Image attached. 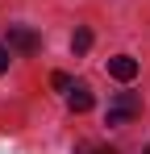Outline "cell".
I'll list each match as a JSON object with an SVG mask.
<instances>
[{
	"label": "cell",
	"mask_w": 150,
	"mask_h": 154,
	"mask_svg": "<svg viewBox=\"0 0 150 154\" xmlns=\"http://www.w3.org/2000/svg\"><path fill=\"white\" fill-rule=\"evenodd\" d=\"M138 112H142V100H138L133 92H121L117 100L108 104V125H129Z\"/></svg>",
	"instance_id": "obj_1"
},
{
	"label": "cell",
	"mask_w": 150,
	"mask_h": 154,
	"mask_svg": "<svg viewBox=\"0 0 150 154\" xmlns=\"http://www.w3.org/2000/svg\"><path fill=\"white\" fill-rule=\"evenodd\" d=\"M38 46H42V38H38L33 29H25V25L8 29V50H17V54H38Z\"/></svg>",
	"instance_id": "obj_2"
},
{
	"label": "cell",
	"mask_w": 150,
	"mask_h": 154,
	"mask_svg": "<svg viewBox=\"0 0 150 154\" xmlns=\"http://www.w3.org/2000/svg\"><path fill=\"white\" fill-rule=\"evenodd\" d=\"M67 104H71V112H88V108L96 104V96H92L88 83H71V88H67Z\"/></svg>",
	"instance_id": "obj_3"
},
{
	"label": "cell",
	"mask_w": 150,
	"mask_h": 154,
	"mask_svg": "<svg viewBox=\"0 0 150 154\" xmlns=\"http://www.w3.org/2000/svg\"><path fill=\"white\" fill-rule=\"evenodd\" d=\"M108 75L129 83V79L138 75V58H129V54H117V58H108Z\"/></svg>",
	"instance_id": "obj_4"
},
{
	"label": "cell",
	"mask_w": 150,
	"mask_h": 154,
	"mask_svg": "<svg viewBox=\"0 0 150 154\" xmlns=\"http://www.w3.org/2000/svg\"><path fill=\"white\" fill-rule=\"evenodd\" d=\"M71 50H75V54H88V50H92V29H75Z\"/></svg>",
	"instance_id": "obj_5"
},
{
	"label": "cell",
	"mask_w": 150,
	"mask_h": 154,
	"mask_svg": "<svg viewBox=\"0 0 150 154\" xmlns=\"http://www.w3.org/2000/svg\"><path fill=\"white\" fill-rule=\"evenodd\" d=\"M50 83H54V88H58V92H67V88H71V79L63 75V71H54V75H50Z\"/></svg>",
	"instance_id": "obj_6"
},
{
	"label": "cell",
	"mask_w": 150,
	"mask_h": 154,
	"mask_svg": "<svg viewBox=\"0 0 150 154\" xmlns=\"http://www.w3.org/2000/svg\"><path fill=\"white\" fill-rule=\"evenodd\" d=\"M8 71V46H0V75Z\"/></svg>",
	"instance_id": "obj_7"
},
{
	"label": "cell",
	"mask_w": 150,
	"mask_h": 154,
	"mask_svg": "<svg viewBox=\"0 0 150 154\" xmlns=\"http://www.w3.org/2000/svg\"><path fill=\"white\" fill-rule=\"evenodd\" d=\"M92 154H113V150H92Z\"/></svg>",
	"instance_id": "obj_8"
},
{
	"label": "cell",
	"mask_w": 150,
	"mask_h": 154,
	"mask_svg": "<svg viewBox=\"0 0 150 154\" xmlns=\"http://www.w3.org/2000/svg\"><path fill=\"white\" fill-rule=\"evenodd\" d=\"M146 154H150V150H146Z\"/></svg>",
	"instance_id": "obj_9"
}]
</instances>
